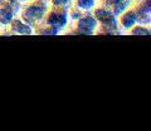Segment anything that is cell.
<instances>
[{"label": "cell", "mask_w": 151, "mask_h": 131, "mask_svg": "<svg viewBox=\"0 0 151 131\" xmlns=\"http://www.w3.org/2000/svg\"><path fill=\"white\" fill-rule=\"evenodd\" d=\"M96 17L103 23V24L110 25L111 28H116V19L108 10H105V9H98V10L96 12Z\"/></svg>", "instance_id": "obj_2"}, {"label": "cell", "mask_w": 151, "mask_h": 131, "mask_svg": "<svg viewBox=\"0 0 151 131\" xmlns=\"http://www.w3.org/2000/svg\"><path fill=\"white\" fill-rule=\"evenodd\" d=\"M94 4V0H78V6L82 9H89Z\"/></svg>", "instance_id": "obj_8"}, {"label": "cell", "mask_w": 151, "mask_h": 131, "mask_svg": "<svg viewBox=\"0 0 151 131\" xmlns=\"http://www.w3.org/2000/svg\"><path fill=\"white\" fill-rule=\"evenodd\" d=\"M44 10H45L44 5H32L24 12V19H27L28 22H34L43 17Z\"/></svg>", "instance_id": "obj_1"}, {"label": "cell", "mask_w": 151, "mask_h": 131, "mask_svg": "<svg viewBox=\"0 0 151 131\" xmlns=\"http://www.w3.org/2000/svg\"><path fill=\"white\" fill-rule=\"evenodd\" d=\"M53 3L55 5H64V4L68 3V0H53Z\"/></svg>", "instance_id": "obj_10"}, {"label": "cell", "mask_w": 151, "mask_h": 131, "mask_svg": "<svg viewBox=\"0 0 151 131\" xmlns=\"http://www.w3.org/2000/svg\"><path fill=\"white\" fill-rule=\"evenodd\" d=\"M13 29L15 30V32H18V33H20V34H30L32 33V30L28 28L27 25H24V24H22L19 20H15L13 23Z\"/></svg>", "instance_id": "obj_7"}, {"label": "cell", "mask_w": 151, "mask_h": 131, "mask_svg": "<svg viewBox=\"0 0 151 131\" xmlns=\"http://www.w3.org/2000/svg\"><path fill=\"white\" fill-rule=\"evenodd\" d=\"M112 1H113V3H116V4H117V3H120V1H121V0H112Z\"/></svg>", "instance_id": "obj_11"}, {"label": "cell", "mask_w": 151, "mask_h": 131, "mask_svg": "<svg viewBox=\"0 0 151 131\" xmlns=\"http://www.w3.org/2000/svg\"><path fill=\"white\" fill-rule=\"evenodd\" d=\"M134 34H149V30H146V29H141V28H136V29L132 32Z\"/></svg>", "instance_id": "obj_9"}, {"label": "cell", "mask_w": 151, "mask_h": 131, "mask_svg": "<svg viewBox=\"0 0 151 131\" xmlns=\"http://www.w3.org/2000/svg\"><path fill=\"white\" fill-rule=\"evenodd\" d=\"M136 14L135 13H127V14H125V17L122 18V23H124V25L126 27V28H130V27H132L135 24V22L137 20L136 19Z\"/></svg>", "instance_id": "obj_6"}, {"label": "cell", "mask_w": 151, "mask_h": 131, "mask_svg": "<svg viewBox=\"0 0 151 131\" xmlns=\"http://www.w3.org/2000/svg\"><path fill=\"white\" fill-rule=\"evenodd\" d=\"M48 23L52 25L58 27V28H62L65 23H67V17H65V14H58V13H53L52 15L49 17L48 19Z\"/></svg>", "instance_id": "obj_4"}, {"label": "cell", "mask_w": 151, "mask_h": 131, "mask_svg": "<svg viewBox=\"0 0 151 131\" xmlns=\"http://www.w3.org/2000/svg\"><path fill=\"white\" fill-rule=\"evenodd\" d=\"M13 18V12L9 8H3L0 9V23L3 24H8Z\"/></svg>", "instance_id": "obj_5"}, {"label": "cell", "mask_w": 151, "mask_h": 131, "mask_svg": "<svg viewBox=\"0 0 151 131\" xmlns=\"http://www.w3.org/2000/svg\"><path fill=\"white\" fill-rule=\"evenodd\" d=\"M96 27V20L91 17H86L78 23V29L83 34H91L92 29Z\"/></svg>", "instance_id": "obj_3"}]
</instances>
